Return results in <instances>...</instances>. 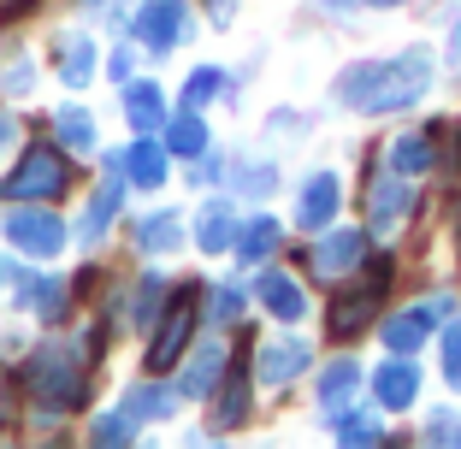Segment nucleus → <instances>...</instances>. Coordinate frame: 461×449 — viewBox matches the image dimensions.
Wrapping results in <instances>:
<instances>
[{
    "label": "nucleus",
    "mask_w": 461,
    "mask_h": 449,
    "mask_svg": "<svg viewBox=\"0 0 461 449\" xmlns=\"http://www.w3.org/2000/svg\"><path fill=\"white\" fill-rule=\"evenodd\" d=\"M89 437H95V444H131V437H136V420H131L124 409H119V414H101Z\"/></svg>",
    "instance_id": "34"
},
{
    "label": "nucleus",
    "mask_w": 461,
    "mask_h": 449,
    "mask_svg": "<svg viewBox=\"0 0 461 449\" xmlns=\"http://www.w3.org/2000/svg\"><path fill=\"white\" fill-rule=\"evenodd\" d=\"M308 367H313L308 337H267V343H260L255 373H260V384H267V391H285V384H296Z\"/></svg>",
    "instance_id": "9"
},
{
    "label": "nucleus",
    "mask_w": 461,
    "mask_h": 449,
    "mask_svg": "<svg viewBox=\"0 0 461 449\" xmlns=\"http://www.w3.org/2000/svg\"><path fill=\"white\" fill-rule=\"evenodd\" d=\"M432 160H438V148H432V137H420V130H402V137L391 142V166L396 172H426Z\"/></svg>",
    "instance_id": "29"
},
{
    "label": "nucleus",
    "mask_w": 461,
    "mask_h": 449,
    "mask_svg": "<svg viewBox=\"0 0 461 449\" xmlns=\"http://www.w3.org/2000/svg\"><path fill=\"white\" fill-rule=\"evenodd\" d=\"M255 296L267 301L272 319H285V326H296V319H308V296L296 290V278H285L278 266H267V273L255 278Z\"/></svg>",
    "instance_id": "14"
},
{
    "label": "nucleus",
    "mask_w": 461,
    "mask_h": 449,
    "mask_svg": "<svg viewBox=\"0 0 461 449\" xmlns=\"http://www.w3.org/2000/svg\"><path fill=\"white\" fill-rule=\"evenodd\" d=\"M366 260V231H349V225H331V231H320V243H313V273L320 278H349L355 266Z\"/></svg>",
    "instance_id": "11"
},
{
    "label": "nucleus",
    "mask_w": 461,
    "mask_h": 449,
    "mask_svg": "<svg viewBox=\"0 0 461 449\" xmlns=\"http://www.w3.org/2000/svg\"><path fill=\"white\" fill-rule=\"evenodd\" d=\"M456 231H461V213H456Z\"/></svg>",
    "instance_id": "45"
},
{
    "label": "nucleus",
    "mask_w": 461,
    "mask_h": 449,
    "mask_svg": "<svg viewBox=\"0 0 461 449\" xmlns=\"http://www.w3.org/2000/svg\"><path fill=\"white\" fill-rule=\"evenodd\" d=\"M6 243L30 260H54L59 248H66V225L41 202H13V213H6Z\"/></svg>",
    "instance_id": "4"
},
{
    "label": "nucleus",
    "mask_w": 461,
    "mask_h": 449,
    "mask_svg": "<svg viewBox=\"0 0 461 449\" xmlns=\"http://www.w3.org/2000/svg\"><path fill=\"white\" fill-rule=\"evenodd\" d=\"M24 384H30V396H36L41 409H77L83 402V361H77V349H66V343H41V349L30 355V367H24Z\"/></svg>",
    "instance_id": "2"
},
{
    "label": "nucleus",
    "mask_w": 461,
    "mask_h": 449,
    "mask_svg": "<svg viewBox=\"0 0 461 449\" xmlns=\"http://www.w3.org/2000/svg\"><path fill=\"white\" fill-rule=\"evenodd\" d=\"M373 402H379V409H391V414L414 409V402H420V367H414L408 355L379 361V367H373Z\"/></svg>",
    "instance_id": "12"
},
{
    "label": "nucleus",
    "mask_w": 461,
    "mask_h": 449,
    "mask_svg": "<svg viewBox=\"0 0 461 449\" xmlns=\"http://www.w3.org/2000/svg\"><path fill=\"white\" fill-rule=\"evenodd\" d=\"M166 154L172 160H202L207 154V124L195 107H177L172 119H166Z\"/></svg>",
    "instance_id": "19"
},
{
    "label": "nucleus",
    "mask_w": 461,
    "mask_h": 449,
    "mask_svg": "<svg viewBox=\"0 0 461 449\" xmlns=\"http://www.w3.org/2000/svg\"><path fill=\"white\" fill-rule=\"evenodd\" d=\"M219 379H225V349H219V343H202V349L184 361V379H177V391H184V396H213Z\"/></svg>",
    "instance_id": "20"
},
{
    "label": "nucleus",
    "mask_w": 461,
    "mask_h": 449,
    "mask_svg": "<svg viewBox=\"0 0 461 449\" xmlns=\"http://www.w3.org/2000/svg\"><path fill=\"white\" fill-rule=\"evenodd\" d=\"M119 202H124V184H119V177H107V184L95 190V202L83 207V219H77L83 243H101V237H107V225L119 219Z\"/></svg>",
    "instance_id": "21"
},
{
    "label": "nucleus",
    "mask_w": 461,
    "mask_h": 449,
    "mask_svg": "<svg viewBox=\"0 0 461 449\" xmlns=\"http://www.w3.org/2000/svg\"><path fill=\"white\" fill-rule=\"evenodd\" d=\"M54 54H59V77H66L71 89H83V83L95 77V41H89V36L66 30V36L54 41Z\"/></svg>",
    "instance_id": "23"
},
{
    "label": "nucleus",
    "mask_w": 461,
    "mask_h": 449,
    "mask_svg": "<svg viewBox=\"0 0 461 449\" xmlns=\"http://www.w3.org/2000/svg\"><path fill=\"white\" fill-rule=\"evenodd\" d=\"M338 207H343V190H338V177H331V172H313L308 184H302V207H296L302 231H326L331 219H338Z\"/></svg>",
    "instance_id": "13"
},
{
    "label": "nucleus",
    "mask_w": 461,
    "mask_h": 449,
    "mask_svg": "<svg viewBox=\"0 0 461 449\" xmlns=\"http://www.w3.org/2000/svg\"><path fill=\"white\" fill-rule=\"evenodd\" d=\"M449 66H461V24H456V36H449Z\"/></svg>",
    "instance_id": "42"
},
{
    "label": "nucleus",
    "mask_w": 461,
    "mask_h": 449,
    "mask_svg": "<svg viewBox=\"0 0 461 449\" xmlns=\"http://www.w3.org/2000/svg\"><path fill=\"white\" fill-rule=\"evenodd\" d=\"M384 284H391V260H379V266L366 273V284L343 290V296L331 301V308H326V326L338 331V337H355V331H366V326H373V313H379Z\"/></svg>",
    "instance_id": "7"
},
{
    "label": "nucleus",
    "mask_w": 461,
    "mask_h": 449,
    "mask_svg": "<svg viewBox=\"0 0 461 449\" xmlns=\"http://www.w3.org/2000/svg\"><path fill=\"white\" fill-rule=\"evenodd\" d=\"M195 248H202V255L237 248V213H230V202H207L202 213H195Z\"/></svg>",
    "instance_id": "18"
},
{
    "label": "nucleus",
    "mask_w": 461,
    "mask_h": 449,
    "mask_svg": "<svg viewBox=\"0 0 461 449\" xmlns=\"http://www.w3.org/2000/svg\"><path fill=\"white\" fill-rule=\"evenodd\" d=\"M136 326H149V319H160L166 313V278L160 273H142V290H136Z\"/></svg>",
    "instance_id": "31"
},
{
    "label": "nucleus",
    "mask_w": 461,
    "mask_h": 449,
    "mask_svg": "<svg viewBox=\"0 0 461 449\" xmlns=\"http://www.w3.org/2000/svg\"><path fill=\"white\" fill-rule=\"evenodd\" d=\"M243 414H249V384L243 379H219V402H213V426L219 432H230V426H243Z\"/></svg>",
    "instance_id": "30"
},
{
    "label": "nucleus",
    "mask_w": 461,
    "mask_h": 449,
    "mask_svg": "<svg viewBox=\"0 0 461 449\" xmlns=\"http://www.w3.org/2000/svg\"><path fill=\"white\" fill-rule=\"evenodd\" d=\"M59 190H66V160H59V148H48V142H30L24 160L0 184L6 202H54Z\"/></svg>",
    "instance_id": "3"
},
{
    "label": "nucleus",
    "mask_w": 461,
    "mask_h": 449,
    "mask_svg": "<svg viewBox=\"0 0 461 449\" xmlns=\"http://www.w3.org/2000/svg\"><path fill=\"white\" fill-rule=\"evenodd\" d=\"M136 243L149 248V255H166V248L184 243V219L177 213H149L142 225H136Z\"/></svg>",
    "instance_id": "28"
},
{
    "label": "nucleus",
    "mask_w": 461,
    "mask_h": 449,
    "mask_svg": "<svg viewBox=\"0 0 461 449\" xmlns=\"http://www.w3.org/2000/svg\"><path fill=\"white\" fill-rule=\"evenodd\" d=\"M124 119H131L136 137H160V130H166L160 83H124Z\"/></svg>",
    "instance_id": "16"
},
{
    "label": "nucleus",
    "mask_w": 461,
    "mask_h": 449,
    "mask_svg": "<svg viewBox=\"0 0 461 449\" xmlns=\"http://www.w3.org/2000/svg\"><path fill=\"white\" fill-rule=\"evenodd\" d=\"M355 391H361V367H355L349 355H343V361H326V373H320V409H326V414L349 409Z\"/></svg>",
    "instance_id": "24"
},
{
    "label": "nucleus",
    "mask_w": 461,
    "mask_h": 449,
    "mask_svg": "<svg viewBox=\"0 0 461 449\" xmlns=\"http://www.w3.org/2000/svg\"><path fill=\"white\" fill-rule=\"evenodd\" d=\"M444 379H449V384L461 391V319H456V326L444 331Z\"/></svg>",
    "instance_id": "37"
},
{
    "label": "nucleus",
    "mask_w": 461,
    "mask_h": 449,
    "mask_svg": "<svg viewBox=\"0 0 461 449\" xmlns=\"http://www.w3.org/2000/svg\"><path fill=\"white\" fill-rule=\"evenodd\" d=\"M13 142H18V124L6 119V112H0V160H6V154H13Z\"/></svg>",
    "instance_id": "39"
},
{
    "label": "nucleus",
    "mask_w": 461,
    "mask_h": 449,
    "mask_svg": "<svg viewBox=\"0 0 461 449\" xmlns=\"http://www.w3.org/2000/svg\"><path fill=\"white\" fill-rule=\"evenodd\" d=\"M426 89H432V54L426 48H402L391 59H361V66L338 71V101L355 112H373V119L414 107Z\"/></svg>",
    "instance_id": "1"
},
{
    "label": "nucleus",
    "mask_w": 461,
    "mask_h": 449,
    "mask_svg": "<svg viewBox=\"0 0 461 449\" xmlns=\"http://www.w3.org/2000/svg\"><path fill=\"white\" fill-rule=\"evenodd\" d=\"M18 296H24L30 313H41V326H54L59 313H66V284L48 278V273H24L18 278Z\"/></svg>",
    "instance_id": "22"
},
{
    "label": "nucleus",
    "mask_w": 461,
    "mask_h": 449,
    "mask_svg": "<svg viewBox=\"0 0 461 449\" xmlns=\"http://www.w3.org/2000/svg\"><path fill=\"white\" fill-rule=\"evenodd\" d=\"M426 444H461V414H432Z\"/></svg>",
    "instance_id": "38"
},
{
    "label": "nucleus",
    "mask_w": 461,
    "mask_h": 449,
    "mask_svg": "<svg viewBox=\"0 0 461 449\" xmlns=\"http://www.w3.org/2000/svg\"><path fill=\"white\" fill-rule=\"evenodd\" d=\"M366 6H402V0H366Z\"/></svg>",
    "instance_id": "43"
},
{
    "label": "nucleus",
    "mask_w": 461,
    "mask_h": 449,
    "mask_svg": "<svg viewBox=\"0 0 461 449\" xmlns=\"http://www.w3.org/2000/svg\"><path fill=\"white\" fill-rule=\"evenodd\" d=\"M408 207H414V184H408V172H379L373 184H366V219H373V231L391 237L396 225L408 219Z\"/></svg>",
    "instance_id": "8"
},
{
    "label": "nucleus",
    "mask_w": 461,
    "mask_h": 449,
    "mask_svg": "<svg viewBox=\"0 0 461 449\" xmlns=\"http://www.w3.org/2000/svg\"><path fill=\"white\" fill-rule=\"evenodd\" d=\"M54 137L66 142L71 154H95V137H101V130H95V119H89L83 107H59L54 112Z\"/></svg>",
    "instance_id": "25"
},
{
    "label": "nucleus",
    "mask_w": 461,
    "mask_h": 449,
    "mask_svg": "<svg viewBox=\"0 0 461 449\" xmlns=\"http://www.w3.org/2000/svg\"><path fill=\"white\" fill-rule=\"evenodd\" d=\"M207 13H213V24H230V13H237V0H207Z\"/></svg>",
    "instance_id": "40"
},
{
    "label": "nucleus",
    "mask_w": 461,
    "mask_h": 449,
    "mask_svg": "<svg viewBox=\"0 0 461 449\" xmlns=\"http://www.w3.org/2000/svg\"><path fill=\"white\" fill-rule=\"evenodd\" d=\"M237 190L255 195V202L272 195V190H278V166H237Z\"/></svg>",
    "instance_id": "32"
},
{
    "label": "nucleus",
    "mask_w": 461,
    "mask_h": 449,
    "mask_svg": "<svg viewBox=\"0 0 461 449\" xmlns=\"http://www.w3.org/2000/svg\"><path fill=\"white\" fill-rule=\"evenodd\" d=\"M237 313H243V290L219 284V290H213V308H207V319H213V326H230Z\"/></svg>",
    "instance_id": "36"
},
{
    "label": "nucleus",
    "mask_w": 461,
    "mask_h": 449,
    "mask_svg": "<svg viewBox=\"0 0 461 449\" xmlns=\"http://www.w3.org/2000/svg\"><path fill=\"white\" fill-rule=\"evenodd\" d=\"M166 166H172V154H166V142H154V137H136L131 148H124V172H131L136 190H160Z\"/></svg>",
    "instance_id": "17"
},
{
    "label": "nucleus",
    "mask_w": 461,
    "mask_h": 449,
    "mask_svg": "<svg viewBox=\"0 0 461 449\" xmlns=\"http://www.w3.org/2000/svg\"><path fill=\"white\" fill-rule=\"evenodd\" d=\"M0 89H6V95H30V89H36V66H30V59H6V66H0Z\"/></svg>",
    "instance_id": "35"
},
{
    "label": "nucleus",
    "mask_w": 461,
    "mask_h": 449,
    "mask_svg": "<svg viewBox=\"0 0 461 449\" xmlns=\"http://www.w3.org/2000/svg\"><path fill=\"white\" fill-rule=\"evenodd\" d=\"M177 409H184V391H177V384H160V379L131 384V396H124V414H131L136 426L142 420H172Z\"/></svg>",
    "instance_id": "15"
},
{
    "label": "nucleus",
    "mask_w": 461,
    "mask_h": 449,
    "mask_svg": "<svg viewBox=\"0 0 461 449\" xmlns=\"http://www.w3.org/2000/svg\"><path fill=\"white\" fill-rule=\"evenodd\" d=\"M320 6H355V0H320Z\"/></svg>",
    "instance_id": "44"
},
{
    "label": "nucleus",
    "mask_w": 461,
    "mask_h": 449,
    "mask_svg": "<svg viewBox=\"0 0 461 449\" xmlns=\"http://www.w3.org/2000/svg\"><path fill=\"white\" fill-rule=\"evenodd\" d=\"M190 337H195V301H190V290H184V296H172V301H166V313L154 319L149 373H172L177 361H184V349H190Z\"/></svg>",
    "instance_id": "6"
},
{
    "label": "nucleus",
    "mask_w": 461,
    "mask_h": 449,
    "mask_svg": "<svg viewBox=\"0 0 461 449\" xmlns=\"http://www.w3.org/2000/svg\"><path fill=\"white\" fill-rule=\"evenodd\" d=\"M331 432H338V444H355V449L384 444V426L373 420V414H361V409H338L331 414Z\"/></svg>",
    "instance_id": "26"
},
{
    "label": "nucleus",
    "mask_w": 461,
    "mask_h": 449,
    "mask_svg": "<svg viewBox=\"0 0 461 449\" xmlns=\"http://www.w3.org/2000/svg\"><path fill=\"white\" fill-rule=\"evenodd\" d=\"M83 6H89V13L101 18V13H113V6H124V0H83Z\"/></svg>",
    "instance_id": "41"
},
{
    "label": "nucleus",
    "mask_w": 461,
    "mask_h": 449,
    "mask_svg": "<svg viewBox=\"0 0 461 449\" xmlns=\"http://www.w3.org/2000/svg\"><path fill=\"white\" fill-rule=\"evenodd\" d=\"M190 0H142L136 6V18H131V30H136V41L142 48H154V54H172L177 41H190Z\"/></svg>",
    "instance_id": "5"
},
{
    "label": "nucleus",
    "mask_w": 461,
    "mask_h": 449,
    "mask_svg": "<svg viewBox=\"0 0 461 449\" xmlns=\"http://www.w3.org/2000/svg\"><path fill=\"white\" fill-rule=\"evenodd\" d=\"M444 308H449V301L438 296V301H414V308L391 313V319L379 326V343H384L391 355H414L426 337H432V326H438V313H444Z\"/></svg>",
    "instance_id": "10"
},
{
    "label": "nucleus",
    "mask_w": 461,
    "mask_h": 449,
    "mask_svg": "<svg viewBox=\"0 0 461 449\" xmlns=\"http://www.w3.org/2000/svg\"><path fill=\"white\" fill-rule=\"evenodd\" d=\"M278 243H285L278 219H249V225H237V255L243 260H267Z\"/></svg>",
    "instance_id": "27"
},
{
    "label": "nucleus",
    "mask_w": 461,
    "mask_h": 449,
    "mask_svg": "<svg viewBox=\"0 0 461 449\" xmlns=\"http://www.w3.org/2000/svg\"><path fill=\"white\" fill-rule=\"evenodd\" d=\"M219 83H225V77H219V71H213V66H202V71H190V83H184V107H207V101H213V95H219Z\"/></svg>",
    "instance_id": "33"
}]
</instances>
